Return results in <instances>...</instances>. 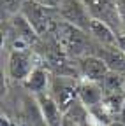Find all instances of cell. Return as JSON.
<instances>
[{"label": "cell", "mask_w": 125, "mask_h": 126, "mask_svg": "<svg viewBox=\"0 0 125 126\" xmlns=\"http://www.w3.org/2000/svg\"><path fill=\"white\" fill-rule=\"evenodd\" d=\"M53 37L56 39V42L60 44L62 51H64L69 58H81L85 54H88V32L77 28L64 19H58L56 28L53 32Z\"/></svg>", "instance_id": "obj_1"}, {"label": "cell", "mask_w": 125, "mask_h": 126, "mask_svg": "<svg viewBox=\"0 0 125 126\" xmlns=\"http://www.w3.org/2000/svg\"><path fill=\"white\" fill-rule=\"evenodd\" d=\"M55 11L56 9H51L48 5L37 2V0H25L20 12L34 26L39 37H46V35H53L56 23L60 19V18H55Z\"/></svg>", "instance_id": "obj_2"}, {"label": "cell", "mask_w": 125, "mask_h": 126, "mask_svg": "<svg viewBox=\"0 0 125 126\" xmlns=\"http://www.w3.org/2000/svg\"><path fill=\"white\" fill-rule=\"evenodd\" d=\"M77 86H79V79L77 77L51 74V82H50L48 93L55 98V102L60 105V109L65 112L69 105L74 100H77Z\"/></svg>", "instance_id": "obj_3"}, {"label": "cell", "mask_w": 125, "mask_h": 126, "mask_svg": "<svg viewBox=\"0 0 125 126\" xmlns=\"http://www.w3.org/2000/svg\"><path fill=\"white\" fill-rule=\"evenodd\" d=\"M86 9L90 11L93 19H100L106 25H109L116 33H125V25L120 18L118 7L115 0H83Z\"/></svg>", "instance_id": "obj_4"}, {"label": "cell", "mask_w": 125, "mask_h": 126, "mask_svg": "<svg viewBox=\"0 0 125 126\" xmlns=\"http://www.w3.org/2000/svg\"><path fill=\"white\" fill-rule=\"evenodd\" d=\"M56 11L60 14V19H64V21H67L77 28L88 32L93 18H92V14L86 9L83 0H62Z\"/></svg>", "instance_id": "obj_5"}, {"label": "cell", "mask_w": 125, "mask_h": 126, "mask_svg": "<svg viewBox=\"0 0 125 126\" xmlns=\"http://www.w3.org/2000/svg\"><path fill=\"white\" fill-rule=\"evenodd\" d=\"M77 67V77L79 81H92V82H102L104 77L107 75L109 68L106 61L97 54H85L76 60Z\"/></svg>", "instance_id": "obj_6"}, {"label": "cell", "mask_w": 125, "mask_h": 126, "mask_svg": "<svg viewBox=\"0 0 125 126\" xmlns=\"http://www.w3.org/2000/svg\"><path fill=\"white\" fill-rule=\"evenodd\" d=\"M37 67L34 54L28 49L23 51H11L7 60V74L14 81H25L34 68Z\"/></svg>", "instance_id": "obj_7"}, {"label": "cell", "mask_w": 125, "mask_h": 126, "mask_svg": "<svg viewBox=\"0 0 125 126\" xmlns=\"http://www.w3.org/2000/svg\"><path fill=\"white\" fill-rule=\"evenodd\" d=\"M7 23H9L7 33L12 37V40H21V42H26L28 46H32L37 42V39H41L37 35V32L34 30V26L28 23V19L21 12L11 16Z\"/></svg>", "instance_id": "obj_8"}, {"label": "cell", "mask_w": 125, "mask_h": 126, "mask_svg": "<svg viewBox=\"0 0 125 126\" xmlns=\"http://www.w3.org/2000/svg\"><path fill=\"white\" fill-rule=\"evenodd\" d=\"M35 103L39 109V114L46 126H62L64 121V110L60 109V105L55 102V98L50 93H42L35 96Z\"/></svg>", "instance_id": "obj_9"}, {"label": "cell", "mask_w": 125, "mask_h": 126, "mask_svg": "<svg viewBox=\"0 0 125 126\" xmlns=\"http://www.w3.org/2000/svg\"><path fill=\"white\" fill-rule=\"evenodd\" d=\"M88 33L100 47H116L118 46V33L100 19H92Z\"/></svg>", "instance_id": "obj_10"}, {"label": "cell", "mask_w": 125, "mask_h": 126, "mask_svg": "<svg viewBox=\"0 0 125 126\" xmlns=\"http://www.w3.org/2000/svg\"><path fill=\"white\" fill-rule=\"evenodd\" d=\"M50 82H51V72L39 67V65L30 72V75L23 81L25 88L32 93L34 96L42 94V93H48L50 91Z\"/></svg>", "instance_id": "obj_11"}, {"label": "cell", "mask_w": 125, "mask_h": 126, "mask_svg": "<svg viewBox=\"0 0 125 126\" xmlns=\"http://www.w3.org/2000/svg\"><path fill=\"white\" fill-rule=\"evenodd\" d=\"M104 88L100 82H92V81H79L77 86V98H79L88 109L93 105H99L104 102Z\"/></svg>", "instance_id": "obj_12"}, {"label": "cell", "mask_w": 125, "mask_h": 126, "mask_svg": "<svg viewBox=\"0 0 125 126\" xmlns=\"http://www.w3.org/2000/svg\"><path fill=\"white\" fill-rule=\"evenodd\" d=\"M93 54L100 56L106 61V65H107L109 70L120 72V74L125 72V53L120 49L118 46L116 47H100V53H93Z\"/></svg>", "instance_id": "obj_13"}, {"label": "cell", "mask_w": 125, "mask_h": 126, "mask_svg": "<svg viewBox=\"0 0 125 126\" xmlns=\"http://www.w3.org/2000/svg\"><path fill=\"white\" fill-rule=\"evenodd\" d=\"M100 84H102L106 94H118V93H122V89H123V77H122L120 72L109 70L107 75L104 77V81H102Z\"/></svg>", "instance_id": "obj_14"}, {"label": "cell", "mask_w": 125, "mask_h": 126, "mask_svg": "<svg viewBox=\"0 0 125 126\" xmlns=\"http://www.w3.org/2000/svg\"><path fill=\"white\" fill-rule=\"evenodd\" d=\"M23 4H25V0H2V12L7 18H11V16L18 14L21 11Z\"/></svg>", "instance_id": "obj_15"}, {"label": "cell", "mask_w": 125, "mask_h": 126, "mask_svg": "<svg viewBox=\"0 0 125 126\" xmlns=\"http://www.w3.org/2000/svg\"><path fill=\"white\" fill-rule=\"evenodd\" d=\"M37 2H41V4H44V5H48V7H51V9H58V5H60L62 0H37Z\"/></svg>", "instance_id": "obj_16"}, {"label": "cell", "mask_w": 125, "mask_h": 126, "mask_svg": "<svg viewBox=\"0 0 125 126\" xmlns=\"http://www.w3.org/2000/svg\"><path fill=\"white\" fill-rule=\"evenodd\" d=\"M118 47L125 53V33H120L118 35Z\"/></svg>", "instance_id": "obj_17"}, {"label": "cell", "mask_w": 125, "mask_h": 126, "mask_svg": "<svg viewBox=\"0 0 125 126\" xmlns=\"http://www.w3.org/2000/svg\"><path fill=\"white\" fill-rule=\"evenodd\" d=\"M62 126H79V124H76V123H72L71 119H67V117L64 116V121H62Z\"/></svg>", "instance_id": "obj_18"}]
</instances>
